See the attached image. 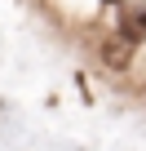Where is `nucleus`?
<instances>
[{
    "label": "nucleus",
    "instance_id": "f257e3e1",
    "mask_svg": "<svg viewBox=\"0 0 146 151\" xmlns=\"http://www.w3.org/2000/svg\"><path fill=\"white\" fill-rule=\"evenodd\" d=\"M102 58H106L111 67H124V62H128V45H124V40H115V45H106V53H102Z\"/></svg>",
    "mask_w": 146,
    "mask_h": 151
}]
</instances>
